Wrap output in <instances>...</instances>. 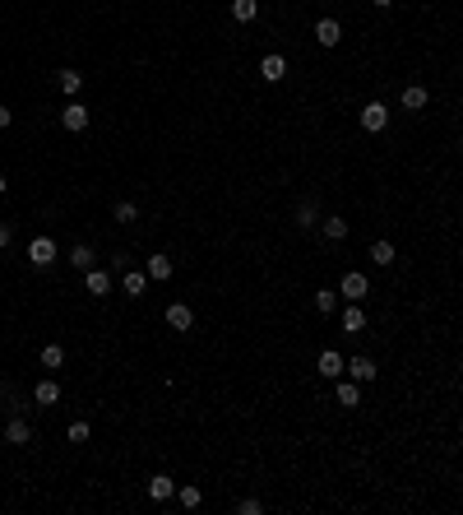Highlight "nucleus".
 <instances>
[{"instance_id":"1","label":"nucleus","mask_w":463,"mask_h":515,"mask_svg":"<svg viewBox=\"0 0 463 515\" xmlns=\"http://www.w3.org/2000/svg\"><path fill=\"white\" fill-rule=\"evenodd\" d=\"M366 292H371V279H366L362 269H348L343 283H338V297H343V302H362Z\"/></svg>"},{"instance_id":"2","label":"nucleus","mask_w":463,"mask_h":515,"mask_svg":"<svg viewBox=\"0 0 463 515\" xmlns=\"http://www.w3.org/2000/svg\"><path fill=\"white\" fill-rule=\"evenodd\" d=\"M56 256H61V251H56V242H51V237H33V242H28V260H33L37 269L56 265Z\"/></svg>"},{"instance_id":"3","label":"nucleus","mask_w":463,"mask_h":515,"mask_svg":"<svg viewBox=\"0 0 463 515\" xmlns=\"http://www.w3.org/2000/svg\"><path fill=\"white\" fill-rule=\"evenodd\" d=\"M385 125H389V107H385V102H366V107H362V130L380 135Z\"/></svg>"},{"instance_id":"4","label":"nucleus","mask_w":463,"mask_h":515,"mask_svg":"<svg viewBox=\"0 0 463 515\" xmlns=\"http://www.w3.org/2000/svg\"><path fill=\"white\" fill-rule=\"evenodd\" d=\"M343 371H348V376H353L357 385H366V381H375V376H380L375 358H353V362H343Z\"/></svg>"},{"instance_id":"5","label":"nucleus","mask_w":463,"mask_h":515,"mask_svg":"<svg viewBox=\"0 0 463 515\" xmlns=\"http://www.w3.org/2000/svg\"><path fill=\"white\" fill-rule=\"evenodd\" d=\"M61 125H65V130H89V107H84V102H65V112H61Z\"/></svg>"},{"instance_id":"6","label":"nucleus","mask_w":463,"mask_h":515,"mask_svg":"<svg viewBox=\"0 0 463 515\" xmlns=\"http://www.w3.org/2000/svg\"><path fill=\"white\" fill-rule=\"evenodd\" d=\"M338 325H343V335H362V330H366V311H362V302H348V306H343Z\"/></svg>"},{"instance_id":"7","label":"nucleus","mask_w":463,"mask_h":515,"mask_svg":"<svg viewBox=\"0 0 463 515\" xmlns=\"http://www.w3.org/2000/svg\"><path fill=\"white\" fill-rule=\"evenodd\" d=\"M260 79H265V84H278V79H287V56L269 51V56L260 61Z\"/></svg>"},{"instance_id":"8","label":"nucleus","mask_w":463,"mask_h":515,"mask_svg":"<svg viewBox=\"0 0 463 515\" xmlns=\"http://www.w3.org/2000/svg\"><path fill=\"white\" fill-rule=\"evenodd\" d=\"M167 325H172L177 335H186L190 325H195V311H190L186 302H167Z\"/></svg>"},{"instance_id":"9","label":"nucleus","mask_w":463,"mask_h":515,"mask_svg":"<svg viewBox=\"0 0 463 515\" xmlns=\"http://www.w3.org/2000/svg\"><path fill=\"white\" fill-rule=\"evenodd\" d=\"M315 42L320 46H338L343 42V23L338 19H315Z\"/></svg>"},{"instance_id":"10","label":"nucleus","mask_w":463,"mask_h":515,"mask_svg":"<svg viewBox=\"0 0 463 515\" xmlns=\"http://www.w3.org/2000/svg\"><path fill=\"white\" fill-rule=\"evenodd\" d=\"M148 497H153V502H172V497H177V478H172V473H153V478H148Z\"/></svg>"},{"instance_id":"11","label":"nucleus","mask_w":463,"mask_h":515,"mask_svg":"<svg viewBox=\"0 0 463 515\" xmlns=\"http://www.w3.org/2000/svg\"><path fill=\"white\" fill-rule=\"evenodd\" d=\"M5 441H10V446H28V441H33V427H28V418H10V423H5Z\"/></svg>"},{"instance_id":"12","label":"nucleus","mask_w":463,"mask_h":515,"mask_svg":"<svg viewBox=\"0 0 463 515\" xmlns=\"http://www.w3.org/2000/svg\"><path fill=\"white\" fill-rule=\"evenodd\" d=\"M84 288H89L93 297H107V292H111V274H107V269H98V265L84 269Z\"/></svg>"},{"instance_id":"13","label":"nucleus","mask_w":463,"mask_h":515,"mask_svg":"<svg viewBox=\"0 0 463 515\" xmlns=\"http://www.w3.org/2000/svg\"><path fill=\"white\" fill-rule=\"evenodd\" d=\"M292 223H297L301 232H310V228L320 223V204H315V200H301V204H297V213H292Z\"/></svg>"},{"instance_id":"14","label":"nucleus","mask_w":463,"mask_h":515,"mask_svg":"<svg viewBox=\"0 0 463 515\" xmlns=\"http://www.w3.org/2000/svg\"><path fill=\"white\" fill-rule=\"evenodd\" d=\"M33 404H42V409H51V404H61V385L46 376V381H37L33 385Z\"/></svg>"},{"instance_id":"15","label":"nucleus","mask_w":463,"mask_h":515,"mask_svg":"<svg viewBox=\"0 0 463 515\" xmlns=\"http://www.w3.org/2000/svg\"><path fill=\"white\" fill-rule=\"evenodd\" d=\"M320 376H324V381H338V376H343V353L324 348V353H320Z\"/></svg>"},{"instance_id":"16","label":"nucleus","mask_w":463,"mask_h":515,"mask_svg":"<svg viewBox=\"0 0 463 515\" xmlns=\"http://www.w3.org/2000/svg\"><path fill=\"white\" fill-rule=\"evenodd\" d=\"M144 274H148V279H172V256H163V251H158V256H148V265H144Z\"/></svg>"},{"instance_id":"17","label":"nucleus","mask_w":463,"mask_h":515,"mask_svg":"<svg viewBox=\"0 0 463 515\" xmlns=\"http://www.w3.org/2000/svg\"><path fill=\"white\" fill-rule=\"evenodd\" d=\"M121 288H125V297H144V288H148V274H144V269H125Z\"/></svg>"},{"instance_id":"18","label":"nucleus","mask_w":463,"mask_h":515,"mask_svg":"<svg viewBox=\"0 0 463 515\" xmlns=\"http://www.w3.org/2000/svg\"><path fill=\"white\" fill-rule=\"evenodd\" d=\"M70 265H75V269H93V265H98V256H93V247H89V242H79V247H70Z\"/></svg>"},{"instance_id":"19","label":"nucleus","mask_w":463,"mask_h":515,"mask_svg":"<svg viewBox=\"0 0 463 515\" xmlns=\"http://www.w3.org/2000/svg\"><path fill=\"white\" fill-rule=\"evenodd\" d=\"M231 19L236 23H255L260 19V0H231Z\"/></svg>"},{"instance_id":"20","label":"nucleus","mask_w":463,"mask_h":515,"mask_svg":"<svg viewBox=\"0 0 463 515\" xmlns=\"http://www.w3.org/2000/svg\"><path fill=\"white\" fill-rule=\"evenodd\" d=\"M334 395H338L343 409H357V404H362V385H357V381H338V390H334Z\"/></svg>"},{"instance_id":"21","label":"nucleus","mask_w":463,"mask_h":515,"mask_svg":"<svg viewBox=\"0 0 463 515\" xmlns=\"http://www.w3.org/2000/svg\"><path fill=\"white\" fill-rule=\"evenodd\" d=\"M56 84H61V93H65V98H75V93L84 89V75H79V70H61V75H56Z\"/></svg>"},{"instance_id":"22","label":"nucleus","mask_w":463,"mask_h":515,"mask_svg":"<svg viewBox=\"0 0 463 515\" xmlns=\"http://www.w3.org/2000/svg\"><path fill=\"white\" fill-rule=\"evenodd\" d=\"M42 367L46 371H61V367H65V348H61V344H46L42 348Z\"/></svg>"},{"instance_id":"23","label":"nucleus","mask_w":463,"mask_h":515,"mask_svg":"<svg viewBox=\"0 0 463 515\" xmlns=\"http://www.w3.org/2000/svg\"><path fill=\"white\" fill-rule=\"evenodd\" d=\"M403 107H408V112H421V107H426V89H421V84H408V89H403Z\"/></svg>"},{"instance_id":"24","label":"nucleus","mask_w":463,"mask_h":515,"mask_svg":"<svg viewBox=\"0 0 463 515\" xmlns=\"http://www.w3.org/2000/svg\"><path fill=\"white\" fill-rule=\"evenodd\" d=\"M320 223H324V237H329V242H343V237H348V218H338V213H329Z\"/></svg>"},{"instance_id":"25","label":"nucleus","mask_w":463,"mask_h":515,"mask_svg":"<svg viewBox=\"0 0 463 515\" xmlns=\"http://www.w3.org/2000/svg\"><path fill=\"white\" fill-rule=\"evenodd\" d=\"M315 311H320V316H334V311H338V292H334V288H320V292H315Z\"/></svg>"},{"instance_id":"26","label":"nucleus","mask_w":463,"mask_h":515,"mask_svg":"<svg viewBox=\"0 0 463 515\" xmlns=\"http://www.w3.org/2000/svg\"><path fill=\"white\" fill-rule=\"evenodd\" d=\"M371 260H375V265H394V260H398L394 242H375V247H371Z\"/></svg>"},{"instance_id":"27","label":"nucleus","mask_w":463,"mask_h":515,"mask_svg":"<svg viewBox=\"0 0 463 515\" xmlns=\"http://www.w3.org/2000/svg\"><path fill=\"white\" fill-rule=\"evenodd\" d=\"M177 502L186 506V511H195V506L204 502V492H199V488H190V483H186V488H177Z\"/></svg>"},{"instance_id":"28","label":"nucleus","mask_w":463,"mask_h":515,"mask_svg":"<svg viewBox=\"0 0 463 515\" xmlns=\"http://www.w3.org/2000/svg\"><path fill=\"white\" fill-rule=\"evenodd\" d=\"M116 223H139V204L121 200V204H116Z\"/></svg>"},{"instance_id":"29","label":"nucleus","mask_w":463,"mask_h":515,"mask_svg":"<svg viewBox=\"0 0 463 515\" xmlns=\"http://www.w3.org/2000/svg\"><path fill=\"white\" fill-rule=\"evenodd\" d=\"M65 437H70V446H84V441H89V423H70Z\"/></svg>"},{"instance_id":"30","label":"nucleus","mask_w":463,"mask_h":515,"mask_svg":"<svg viewBox=\"0 0 463 515\" xmlns=\"http://www.w3.org/2000/svg\"><path fill=\"white\" fill-rule=\"evenodd\" d=\"M236 511H241V515H260V511H265V506L255 502V497H246V502H236Z\"/></svg>"},{"instance_id":"31","label":"nucleus","mask_w":463,"mask_h":515,"mask_svg":"<svg viewBox=\"0 0 463 515\" xmlns=\"http://www.w3.org/2000/svg\"><path fill=\"white\" fill-rule=\"evenodd\" d=\"M10 242H14V228H10V223H5V218H0V251L10 247Z\"/></svg>"},{"instance_id":"32","label":"nucleus","mask_w":463,"mask_h":515,"mask_svg":"<svg viewBox=\"0 0 463 515\" xmlns=\"http://www.w3.org/2000/svg\"><path fill=\"white\" fill-rule=\"evenodd\" d=\"M10 121H14V112H10V107H0V130H5Z\"/></svg>"},{"instance_id":"33","label":"nucleus","mask_w":463,"mask_h":515,"mask_svg":"<svg viewBox=\"0 0 463 515\" xmlns=\"http://www.w3.org/2000/svg\"><path fill=\"white\" fill-rule=\"evenodd\" d=\"M371 5H375V10H389V5H394V0H371Z\"/></svg>"},{"instance_id":"34","label":"nucleus","mask_w":463,"mask_h":515,"mask_svg":"<svg viewBox=\"0 0 463 515\" xmlns=\"http://www.w3.org/2000/svg\"><path fill=\"white\" fill-rule=\"evenodd\" d=\"M5 191H10V186H5V177H0V195H5Z\"/></svg>"}]
</instances>
